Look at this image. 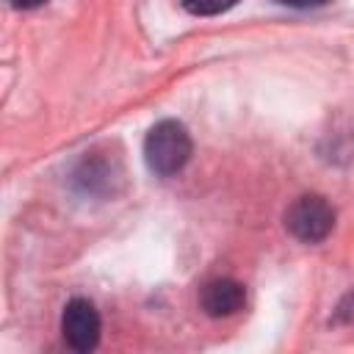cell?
Instances as JSON below:
<instances>
[{"instance_id":"6","label":"cell","mask_w":354,"mask_h":354,"mask_svg":"<svg viewBox=\"0 0 354 354\" xmlns=\"http://www.w3.org/2000/svg\"><path fill=\"white\" fill-rule=\"evenodd\" d=\"M238 0H183V8L188 14H196V17H213V14H224L235 6Z\"/></svg>"},{"instance_id":"1","label":"cell","mask_w":354,"mask_h":354,"mask_svg":"<svg viewBox=\"0 0 354 354\" xmlns=\"http://www.w3.org/2000/svg\"><path fill=\"white\" fill-rule=\"evenodd\" d=\"M191 149H194L191 136H188L185 124L177 119L158 122L144 138V160H147L149 171H155L158 177L177 174L188 163Z\"/></svg>"},{"instance_id":"4","label":"cell","mask_w":354,"mask_h":354,"mask_svg":"<svg viewBox=\"0 0 354 354\" xmlns=\"http://www.w3.org/2000/svg\"><path fill=\"white\" fill-rule=\"evenodd\" d=\"M100 313L97 307L88 301V299H72L66 301L64 307V315H61V332H64V340L69 348L75 351H91L97 348L100 343Z\"/></svg>"},{"instance_id":"2","label":"cell","mask_w":354,"mask_h":354,"mask_svg":"<svg viewBox=\"0 0 354 354\" xmlns=\"http://www.w3.org/2000/svg\"><path fill=\"white\" fill-rule=\"evenodd\" d=\"M285 227L288 232L301 241V243H318L324 241L332 227H335V210L332 205L318 196V194H307L299 196L288 210H285Z\"/></svg>"},{"instance_id":"5","label":"cell","mask_w":354,"mask_h":354,"mask_svg":"<svg viewBox=\"0 0 354 354\" xmlns=\"http://www.w3.org/2000/svg\"><path fill=\"white\" fill-rule=\"evenodd\" d=\"M246 301V290L238 279L230 277H216L210 282H205L202 293H199V304L210 318H227L232 313H238Z\"/></svg>"},{"instance_id":"7","label":"cell","mask_w":354,"mask_h":354,"mask_svg":"<svg viewBox=\"0 0 354 354\" xmlns=\"http://www.w3.org/2000/svg\"><path fill=\"white\" fill-rule=\"evenodd\" d=\"M274 3L288 6V8H318V6H324L326 0H274Z\"/></svg>"},{"instance_id":"8","label":"cell","mask_w":354,"mask_h":354,"mask_svg":"<svg viewBox=\"0 0 354 354\" xmlns=\"http://www.w3.org/2000/svg\"><path fill=\"white\" fill-rule=\"evenodd\" d=\"M17 8H39V6H44L47 0H11Z\"/></svg>"},{"instance_id":"3","label":"cell","mask_w":354,"mask_h":354,"mask_svg":"<svg viewBox=\"0 0 354 354\" xmlns=\"http://www.w3.org/2000/svg\"><path fill=\"white\" fill-rule=\"evenodd\" d=\"M122 163L105 152H86L72 171V183L77 191L88 196H113L122 185Z\"/></svg>"}]
</instances>
